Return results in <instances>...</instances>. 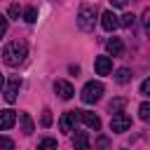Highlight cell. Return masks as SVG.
I'll list each match as a JSON object with an SVG mask.
<instances>
[{"instance_id": "6da1fadb", "label": "cell", "mask_w": 150, "mask_h": 150, "mask_svg": "<svg viewBox=\"0 0 150 150\" xmlns=\"http://www.w3.org/2000/svg\"><path fill=\"white\" fill-rule=\"evenodd\" d=\"M26 56H28V45H26L23 40H12V42L5 45V49H2V61H5L9 68L21 66V63L26 61Z\"/></svg>"}, {"instance_id": "7a4b0ae2", "label": "cell", "mask_w": 150, "mask_h": 150, "mask_svg": "<svg viewBox=\"0 0 150 150\" xmlns=\"http://www.w3.org/2000/svg\"><path fill=\"white\" fill-rule=\"evenodd\" d=\"M96 16H98L96 7H91V5H84V7H80V12H77V28H80V30H84V33L94 30Z\"/></svg>"}, {"instance_id": "3957f363", "label": "cell", "mask_w": 150, "mask_h": 150, "mask_svg": "<svg viewBox=\"0 0 150 150\" xmlns=\"http://www.w3.org/2000/svg\"><path fill=\"white\" fill-rule=\"evenodd\" d=\"M101 94H103V84L96 80H91V82H87L84 87H82V94H80V98L84 101V103H96L98 98H101Z\"/></svg>"}, {"instance_id": "277c9868", "label": "cell", "mask_w": 150, "mask_h": 150, "mask_svg": "<svg viewBox=\"0 0 150 150\" xmlns=\"http://www.w3.org/2000/svg\"><path fill=\"white\" fill-rule=\"evenodd\" d=\"M110 129H112V134H124V131H129V129H131V117H129L127 112H115V115L110 117Z\"/></svg>"}, {"instance_id": "5b68a950", "label": "cell", "mask_w": 150, "mask_h": 150, "mask_svg": "<svg viewBox=\"0 0 150 150\" xmlns=\"http://www.w3.org/2000/svg\"><path fill=\"white\" fill-rule=\"evenodd\" d=\"M75 115H77V120H80L84 127H89V129H94V131L101 129V120H98V115H94V112H89V110H75Z\"/></svg>"}, {"instance_id": "8992f818", "label": "cell", "mask_w": 150, "mask_h": 150, "mask_svg": "<svg viewBox=\"0 0 150 150\" xmlns=\"http://www.w3.org/2000/svg\"><path fill=\"white\" fill-rule=\"evenodd\" d=\"M19 87H21V80H19V77H9V82H7L5 91H2V96H5V101H7V103H14V101H16Z\"/></svg>"}, {"instance_id": "52a82bcc", "label": "cell", "mask_w": 150, "mask_h": 150, "mask_svg": "<svg viewBox=\"0 0 150 150\" xmlns=\"http://www.w3.org/2000/svg\"><path fill=\"white\" fill-rule=\"evenodd\" d=\"M54 91H56V94H59V98H63V101L73 98V94H75L73 84H70V82H66V80H56V82H54Z\"/></svg>"}, {"instance_id": "ba28073f", "label": "cell", "mask_w": 150, "mask_h": 150, "mask_svg": "<svg viewBox=\"0 0 150 150\" xmlns=\"http://www.w3.org/2000/svg\"><path fill=\"white\" fill-rule=\"evenodd\" d=\"M75 122H77L75 110H68V112H63V117L59 120V129H61L63 134H70V131L75 129Z\"/></svg>"}, {"instance_id": "9c48e42d", "label": "cell", "mask_w": 150, "mask_h": 150, "mask_svg": "<svg viewBox=\"0 0 150 150\" xmlns=\"http://www.w3.org/2000/svg\"><path fill=\"white\" fill-rule=\"evenodd\" d=\"M14 124H16V112H14V110H9V108L0 110V131L12 129Z\"/></svg>"}, {"instance_id": "30bf717a", "label": "cell", "mask_w": 150, "mask_h": 150, "mask_svg": "<svg viewBox=\"0 0 150 150\" xmlns=\"http://www.w3.org/2000/svg\"><path fill=\"white\" fill-rule=\"evenodd\" d=\"M94 68H96L98 75H110V70H112V59H110V56H96Z\"/></svg>"}, {"instance_id": "8fae6325", "label": "cell", "mask_w": 150, "mask_h": 150, "mask_svg": "<svg viewBox=\"0 0 150 150\" xmlns=\"http://www.w3.org/2000/svg\"><path fill=\"white\" fill-rule=\"evenodd\" d=\"M73 148H75V150H91L89 134H87V131H75V136H73Z\"/></svg>"}, {"instance_id": "7c38bea8", "label": "cell", "mask_w": 150, "mask_h": 150, "mask_svg": "<svg viewBox=\"0 0 150 150\" xmlns=\"http://www.w3.org/2000/svg\"><path fill=\"white\" fill-rule=\"evenodd\" d=\"M101 26H103L105 30H115V28L120 26L117 14H115V12H110V9H108V12H103V14H101Z\"/></svg>"}, {"instance_id": "4fadbf2b", "label": "cell", "mask_w": 150, "mask_h": 150, "mask_svg": "<svg viewBox=\"0 0 150 150\" xmlns=\"http://www.w3.org/2000/svg\"><path fill=\"white\" fill-rule=\"evenodd\" d=\"M105 49H108L112 56H122V52H124V45H122V40H120V38H110V40L105 42Z\"/></svg>"}, {"instance_id": "5bb4252c", "label": "cell", "mask_w": 150, "mask_h": 150, "mask_svg": "<svg viewBox=\"0 0 150 150\" xmlns=\"http://www.w3.org/2000/svg\"><path fill=\"white\" fill-rule=\"evenodd\" d=\"M19 122H21V129H23V134H26V136H28V134H33L35 124H33V117H30L28 112H19Z\"/></svg>"}, {"instance_id": "9a60e30c", "label": "cell", "mask_w": 150, "mask_h": 150, "mask_svg": "<svg viewBox=\"0 0 150 150\" xmlns=\"http://www.w3.org/2000/svg\"><path fill=\"white\" fill-rule=\"evenodd\" d=\"M115 82H117V84H127V82H131V70H129V68H117V73H115Z\"/></svg>"}, {"instance_id": "2e32d148", "label": "cell", "mask_w": 150, "mask_h": 150, "mask_svg": "<svg viewBox=\"0 0 150 150\" xmlns=\"http://www.w3.org/2000/svg\"><path fill=\"white\" fill-rule=\"evenodd\" d=\"M127 105V98H115V101H110V105H108V110L115 115V112H122V108Z\"/></svg>"}, {"instance_id": "e0dca14e", "label": "cell", "mask_w": 150, "mask_h": 150, "mask_svg": "<svg viewBox=\"0 0 150 150\" xmlns=\"http://www.w3.org/2000/svg\"><path fill=\"white\" fill-rule=\"evenodd\" d=\"M117 21H120V26H124V28H134L136 16H134V14H124V16H117Z\"/></svg>"}, {"instance_id": "ac0fdd59", "label": "cell", "mask_w": 150, "mask_h": 150, "mask_svg": "<svg viewBox=\"0 0 150 150\" xmlns=\"http://www.w3.org/2000/svg\"><path fill=\"white\" fill-rule=\"evenodd\" d=\"M56 148H59V145H56L54 138H42L40 145H38V150H56Z\"/></svg>"}, {"instance_id": "d6986e66", "label": "cell", "mask_w": 150, "mask_h": 150, "mask_svg": "<svg viewBox=\"0 0 150 150\" xmlns=\"http://www.w3.org/2000/svg\"><path fill=\"white\" fill-rule=\"evenodd\" d=\"M23 19H26L28 23H35V21H38V9H35V7H28V9L23 12Z\"/></svg>"}, {"instance_id": "ffe728a7", "label": "cell", "mask_w": 150, "mask_h": 150, "mask_svg": "<svg viewBox=\"0 0 150 150\" xmlns=\"http://www.w3.org/2000/svg\"><path fill=\"white\" fill-rule=\"evenodd\" d=\"M138 117H141V120H150V103H148V101L141 103V108H138Z\"/></svg>"}, {"instance_id": "44dd1931", "label": "cell", "mask_w": 150, "mask_h": 150, "mask_svg": "<svg viewBox=\"0 0 150 150\" xmlns=\"http://www.w3.org/2000/svg\"><path fill=\"white\" fill-rule=\"evenodd\" d=\"M108 148H110V141L105 136H98L96 143H94V150H108Z\"/></svg>"}, {"instance_id": "7402d4cb", "label": "cell", "mask_w": 150, "mask_h": 150, "mask_svg": "<svg viewBox=\"0 0 150 150\" xmlns=\"http://www.w3.org/2000/svg\"><path fill=\"white\" fill-rule=\"evenodd\" d=\"M0 150H14V141L9 136H0Z\"/></svg>"}, {"instance_id": "603a6c76", "label": "cell", "mask_w": 150, "mask_h": 150, "mask_svg": "<svg viewBox=\"0 0 150 150\" xmlns=\"http://www.w3.org/2000/svg\"><path fill=\"white\" fill-rule=\"evenodd\" d=\"M19 14H21V7L14 2V5H9V19H19Z\"/></svg>"}, {"instance_id": "cb8c5ba5", "label": "cell", "mask_w": 150, "mask_h": 150, "mask_svg": "<svg viewBox=\"0 0 150 150\" xmlns=\"http://www.w3.org/2000/svg\"><path fill=\"white\" fill-rule=\"evenodd\" d=\"M42 124H45V127H49V124H52V115H49V108H45V110H42Z\"/></svg>"}, {"instance_id": "d4e9b609", "label": "cell", "mask_w": 150, "mask_h": 150, "mask_svg": "<svg viewBox=\"0 0 150 150\" xmlns=\"http://www.w3.org/2000/svg\"><path fill=\"white\" fill-rule=\"evenodd\" d=\"M141 94H143V96L150 94V80H143V82H141Z\"/></svg>"}, {"instance_id": "484cf974", "label": "cell", "mask_w": 150, "mask_h": 150, "mask_svg": "<svg viewBox=\"0 0 150 150\" xmlns=\"http://www.w3.org/2000/svg\"><path fill=\"white\" fill-rule=\"evenodd\" d=\"M5 33H7V16H2V14H0V38H2Z\"/></svg>"}, {"instance_id": "4316f807", "label": "cell", "mask_w": 150, "mask_h": 150, "mask_svg": "<svg viewBox=\"0 0 150 150\" xmlns=\"http://www.w3.org/2000/svg\"><path fill=\"white\" fill-rule=\"evenodd\" d=\"M110 5H112V7H124L127 0H110Z\"/></svg>"}, {"instance_id": "83f0119b", "label": "cell", "mask_w": 150, "mask_h": 150, "mask_svg": "<svg viewBox=\"0 0 150 150\" xmlns=\"http://www.w3.org/2000/svg\"><path fill=\"white\" fill-rule=\"evenodd\" d=\"M2 84H5V80H2V73H0V91H2Z\"/></svg>"}]
</instances>
